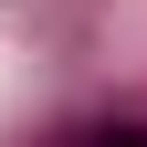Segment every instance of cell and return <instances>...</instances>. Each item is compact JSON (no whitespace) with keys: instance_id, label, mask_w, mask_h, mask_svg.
<instances>
[{"instance_id":"cell-1","label":"cell","mask_w":147,"mask_h":147,"mask_svg":"<svg viewBox=\"0 0 147 147\" xmlns=\"http://www.w3.org/2000/svg\"><path fill=\"white\" fill-rule=\"evenodd\" d=\"M84 147H147V116H126V126H95Z\"/></svg>"}]
</instances>
